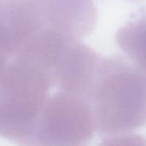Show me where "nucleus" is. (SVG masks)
I'll return each mask as SVG.
<instances>
[]
</instances>
